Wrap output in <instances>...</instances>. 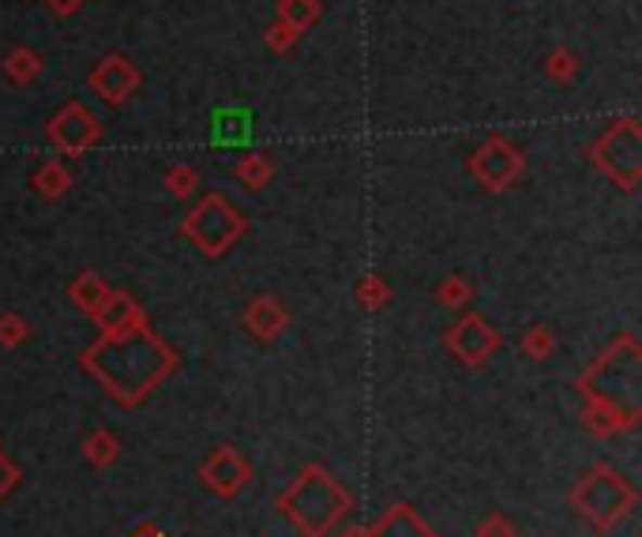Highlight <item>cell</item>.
Masks as SVG:
<instances>
[{
	"label": "cell",
	"mask_w": 642,
	"mask_h": 537,
	"mask_svg": "<svg viewBox=\"0 0 642 537\" xmlns=\"http://www.w3.org/2000/svg\"><path fill=\"white\" fill-rule=\"evenodd\" d=\"M99 328H102V335H110V331H125V328H132V323H140L143 320V312H140V305H136L128 293H110V301L99 308Z\"/></svg>",
	"instance_id": "30bf717a"
},
{
	"label": "cell",
	"mask_w": 642,
	"mask_h": 537,
	"mask_svg": "<svg viewBox=\"0 0 642 537\" xmlns=\"http://www.w3.org/2000/svg\"><path fill=\"white\" fill-rule=\"evenodd\" d=\"M436 297L444 301L447 308H462L470 301V286L462 279H447L444 286H440V293H436Z\"/></svg>",
	"instance_id": "e0dca14e"
},
{
	"label": "cell",
	"mask_w": 642,
	"mask_h": 537,
	"mask_svg": "<svg viewBox=\"0 0 642 537\" xmlns=\"http://www.w3.org/2000/svg\"><path fill=\"white\" fill-rule=\"evenodd\" d=\"M184 233H189L207 256H222V252L245 233V218H241L226 200L210 195V200L200 203L196 215L184 222Z\"/></svg>",
	"instance_id": "5b68a950"
},
{
	"label": "cell",
	"mask_w": 642,
	"mask_h": 537,
	"mask_svg": "<svg viewBox=\"0 0 642 537\" xmlns=\"http://www.w3.org/2000/svg\"><path fill=\"white\" fill-rule=\"evenodd\" d=\"M27 338V323L20 316H0V346H20Z\"/></svg>",
	"instance_id": "2e32d148"
},
{
	"label": "cell",
	"mask_w": 642,
	"mask_h": 537,
	"mask_svg": "<svg viewBox=\"0 0 642 537\" xmlns=\"http://www.w3.org/2000/svg\"><path fill=\"white\" fill-rule=\"evenodd\" d=\"M474 537H518V526H515V519L503 515V511H489V515L474 526Z\"/></svg>",
	"instance_id": "5bb4252c"
},
{
	"label": "cell",
	"mask_w": 642,
	"mask_h": 537,
	"mask_svg": "<svg viewBox=\"0 0 642 537\" xmlns=\"http://www.w3.org/2000/svg\"><path fill=\"white\" fill-rule=\"evenodd\" d=\"M286 323H290V312L274 297H256L245 308V328H248V335L259 338V342L279 338Z\"/></svg>",
	"instance_id": "9c48e42d"
},
{
	"label": "cell",
	"mask_w": 642,
	"mask_h": 537,
	"mask_svg": "<svg viewBox=\"0 0 642 537\" xmlns=\"http://www.w3.org/2000/svg\"><path fill=\"white\" fill-rule=\"evenodd\" d=\"M84 369L105 384L120 406H140L177 369V354L162 338H154L147 323L140 320L94 342L84 354Z\"/></svg>",
	"instance_id": "6da1fadb"
},
{
	"label": "cell",
	"mask_w": 642,
	"mask_h": 537,
	"mask_svg": "<svg viewBox=\"0 0 642 537\" xmlns=\"http://www.w3.org/2000/svg\"><path fill=\"white\" fill-rule=\"evenodd\" d=\"M447 349L470 369H482L485 361L500 349V335L482 320V316H462L451 331H447Z\"/></svg>",
	"instance_id": "52a82bcc"
},
{
	"label": "cell",
	"mask_w": 642,
	"mask_h": 537,
	"mask_svg": "<svg viewBox=\"0 0 642 537\" xmlns=\"http://www.w3.org/2000/svg\"><path fill=\"white\" fill-rule=\"evenodd\" d=\"M343 537H369V534H364V526H349V530H343Z\"/></svg>",
	"instance_id": "ffe728a7"
},
{
	"label": "cell",
	"mask_w": 642,
	"mask_h": 537,
	"mask_svg": "<svg viewBox=\"0 0 642 537\" xmlns=\"http://www.w3.org/2000/svg\"><path fill=\"white\" fill-rule=\"evenodd\" d=\"M572 511L590 526L593 534H613L616 526H624L639 508V488L628 482L616 466L608 462H593L587 474H579V482L567 493Z\"/></svg>",
	"instance_id": "277c9868"
},
{
	"label": "cell",
	"mask_w": 642,
	"mask_h": 537,
	"mask_svg": "<svg viewBox=\"0 0 642 537\" xmlns=\"http://www.w3.org/2000/svg\"><path fill=\"white\" fill-rule=\"evenodd\" d=\"M552 346H556V338H552V331L541 328V323H538V328H530V331L523 335V349H526L530 357H538V361H541V357L552 354Z\"/></svg>",
	"instance_id": "9a60e30c"
},
{
	"label": "cell",
	"mask_w": 642,
	"mask_h": 537,
	"mask_svg": "<svg viewBox=\"0 0 642 537\" xmlns=\"http://www.w3.org/2000/svg\"><path fill=\"white\" fill-rule=\"evenodd\" d=\"M364 534L369 537H444L440 530H433V526L421 519V511L413 508L410 500L391 503L376 523L364 526Z\"/></svg>",
	"instance_id": "ba28073f"
},
{
	"label": "cell",
	"mask_w": 642,
	"mask_h": 537,
	"mask_svg": "<svg viewBox=\"0 0 642 537\" xmlns=\"http://www.w3.org/2000/svg\"><path fill=\"white\" fill-rule=\"evenodd\" d=\"M68 293H72V301H76V305L84 308L87 316H99V308L105 305V301H110V286H105V282L94 271L79 274V279L72 282Z\"/></svg>",
	"instance_id": "7c38bea8"
},
{
	"label": "cell",
	"mask_w": 642,
	"mask_h": 537,
	"mask_svg": "<svg viewBox=\"0 0 642 537\" xmlns=\"http://www.w3.org/2000/svg\"><path fill=\"white\" fill-rule=\"evenodd\" d=\"M84 459L91 470H110L117 466L120 459V439L110 433V429H94L91 436L84 439Z\"/></svg>",
	"instance_id": "8fae6325"
},
{
	"label": "cell",
	"mask_w": 642,
	"mask_h": 537,
	"mask_svg": "<svg viewBox=\"0 0 642 537\" xmlns=\"http://www.w3.org/2000/svg\"><path fill=\"white\" fill-rule=\"evenodd\" d=\"M579 391L587 395L582 425L598 439L624 436L639 425V346L631 335H620L598 361L579 376Z\"/></svg>",
	"instance_id": "7a4b0ae2"
},
{
	"label": "cell",
	"mask_w": 642,
	"mask_h": 537,
	"mask_svg": "<svg viewBox=\"0 0 642 537\" xmlns=\"http://www.w3.org/2000/svg\"><path fill=\"white\" fill-rule=\"evenodd\" d=\"M20 477H23V474H20V466H15V462L8 459L4 451H0V500H4V496L12 493L15 485H20Z\"/></svg>",
	"instance_id": "ac0fdd59"
},
{
	"label": "cell",
	"mask_w": 642,
	"mask_h": 537,
	"mask_svg": "<svg viewBox=\"0 0 642 537\" xmlns=\"http://www.w3.org/2000/svg\"><path fill=\"white\" fill-rule=\"evenodd\" d=\"M274 511L300 537H331V530L357 511V496L323 462H308L294 482L274 496Z\"/></svg>",
	"instance_id": "3957f363"
},
{
	"label": "cell",
	"mask_w": 642,
	"mask_h": 537,
	"mask_svg": "<svg viewBox=\"0 0 642 537\" xmlns=\"http://www.w3.org/2000/svg\"><path fill=\"white\" fill-rule=\"evenodd\" d=\"M387 297H391V290H387L384 279H376V274H364L361 282H357V301H361V308H384Z\"/></svg>",
	"instance_id": "4fadbf2b"
},
{
	"label": "cell",
	"mask_w": 642,
	"mask_h": 537,
	"mask_svg": "<svg viewBox=\"0 0 642 537\" xmlns=\"http://www.w3.org/2000/svg\"><path fill=\"white\" fill-rule=\"evenodd\" d=\"M128 537H169V534L162 530L158 523H140V526H136V530L128 534Z\"/></svg>",
	"instance_id": "d6986e66"
},
{
	"label": "cell",
	"mask_w": 642,
	"mask_h": 537,
	"mask_svg": "<svg viewBox=\"0 0 642 537\" xmlns=\"http://www.w3.org/2000/svg\"><path fill=\"white\" fill-rule=\"evenodd\" d=\"M200 485L218 500H237L252 485V462L233 444H222L200 462Z\"/></svg>",
	"instance_id": "8992f818"
}]
</instances>
